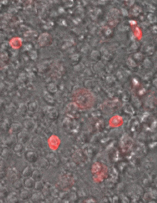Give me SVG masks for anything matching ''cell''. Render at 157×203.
<instances>
[{
	"instance_id": "11",
	"label": "cell",
	"mask_w": 157,
	"mask_h": 203,
	"mask_svg": "<svg viewBox=\"0 0 157 203\" xmlns=\"http://www.w3.org/2000/svg\"><path fill=\"white\" fill-rule=\"evenodd\" d=\"M24 147L22 144H17L14 147V151L17 153H21L23 151Z\"/></svg>"
},
{
	"instance_id": "6",
	"label": "cell",
	"mask_w": 157,
	"mask_h": 203,
	"mask_svg": "<svg viewBox=\"0 0 157 203\" xmlns=\"http://www.w3.org/2000/svg\"><path fill=\"white\" fill-rule=\"evenodd\" d=\"M25 187L28 189L32 188L34 185V182L32 179H28L25 180L24 182Z\"/></svg>"
},
{
	"instance_id": "7",
	"label": "cell",
	"mask_w": 157,
	"mask_h": 203,
	"mask_svg": "<svg viewBox=\"0 0 157 203\" xmlns=\"http://www.w3.org/2000/svg\"><path fill=\"white\" fill-rule=\"evenodd\" d=\"M8 195V191L6 188L0 184V197L4 198Z\"/></svg>"
},
{
	"instance_id": "5",
	"label": "cell",
	"mask_w": 157,
	"mask_h": 203,
	"mask_svg": "<svg viewBox=\"0 0 157 203\" xmlns=\"http://www.w3.org/2000/svg\"><path fill=\"white\" fill-rule=\"evenodd\" d=\"M37 158L36 154L33 152H30L26 154V159L30 162H33L34 160L36 161Z\"/></svg>"
},
{
	"instance_id": "9",
	"label": "cell",
	"mask_w": 157,
	"mask_h": 203,
	"mask_svg": "<svg viewBox=\"0 0 157 203\" xmlns=\"http://www.w3.org/2000/svg\"><path fill=\"white\" fill-rule=\"evenodd\" d=\"M32 173V169L30 167H27L26 168H25L24 171L23 172V176L26 177H29L30 176H31Z\"/></svg>"
},
{
	"instance_id": "16",
	"label": "cell",
	"mask_w": 157,
	"mask_h": 203,
	"mask_svg": "<svg viewBox=\"0 0 157 203\" xmlns=\"http://www.w3.org/2000/svg\"><path fill=\"white\" fill-rule=\"evenodd\" d=\"M111 30H108V31H107V32H106V33H107V34H109V33H111Z\"/></svg>"
},
{
	"instance_id": "1",
	"label": "cell",
	"mask_w": 157,
	"mask_h": 203,
	"mask_svg": "<svg viewBox=\"0 0 157 203\" xmlns=\"http://www.w3.org/2000/svg\"><path fill=\"white\" fill-rule=\"evenodd\" d=\"M92 172L95 174L94 175H96L94 179H98L99 181L104 179L106 177V168L99 163H96L94 165L93 169H92Z\"/></svg>"
},
{
	"instance_id": "10",
	"label": "cell",
	"mask_w": 157,
	"mask_h": 203,
	"mask_svg": "<svg viewBox=\"0 0 157 203\" xmlns=\"http://www.w3.org/2000/svg\"><path fill=\"white\" fill-rule=\"evenodd\" d=\"M7 172L6 168L3 165H0V179L3 178L6 175Z\"/></svg>"
},
{
	"instance_id": "2",
	"label": "cell",
	"mask_w": 157,
	"mask_h": 203,
	"mask_svg": "<svg viewBox=\"0 0 157 203\" xmlns=\"http://www.w3.org/2000/svg\"><path fill=\"white\" fill-rule=\"evenodd\" d=\"M78 96H77V103L78 104H81L84 106V102H86V104H88L90 101V99L91 100V97L89 96V93L86 92H82L79 93Z\"/></svg>"
},
{
	"instance_id": "13",
	"label": "cell",
	"mask_w": 157,
	"mask_h": 203,
	"mask_svg": "<svg viewBox=\"0 0 157 203\" xmlns=\"http://www.w3.org/2000/svg\"><path fill=\"white\" fill-rule=\"evenodd\" d=\"M112 125H113V126L114 127H116V126H119V125H120V120L118 119H114L113 120H112Z\"/></svg>"
},
{
	"instance_id": "12",
	"label": "cell",
	"mask_w": 157,
	"mask_h": 203,
	"mask_svg": "<svg viewBox=\"0 0 157 203\" xmlns=\"http://www.w3.org/2000/svg\"><path fill=\"white\" fill-rule=\"evenodd\" d=\"M14 187L16 189H20L23 187V183L21 181L17 180L14 183Z\"/></svg>"
},
{
	"instance_id": "14",
	"label": "cell",
	"mask_w": 157,
	"mask_h": 203,
	"mask_svg": "<svg viewBox=\"0 0 157 203\" xmlns=\"http://www.w3.org/2000/svg\"><path fill=\"white\" fill-rule=\"evenodd\" d=\"M135 56H137V57H136L137 59H141L140 57H139V56L142 57L141 54H136V55H135Z\"/></svg>"
},
{
	"instance_id": "15",
	"label": "cell",
	"mask_w": 157,
	"mask_h": 203,
	"mask_svg": "<svg viewBox=\"0 0 157 203\" xmlns=\"http://www.w3.org/2000/svg\"><path fill=\"white\" fill-rule=\"evenodd\" d=\"M123 14L124 15H128V13H127V11L126 10H123Z\"/></svg>"
},
{
	"instance_id": "4",
	"label": "cell",
	"mask_w": 157,
	"mask_h": 203,
	"mask_svg": "<svg viewBox=\"0 0 157 203\" xmlns=\"http://www.w3.org/2000/svg\"><path fill=\"white\" fill-rule=\"evenodd\" d=\"M8 200L10 203H16L18 202V198L17 195L15 193H11L8 196Z\"/></svg>"
},
{
	"instance_id": "8",
	"label": "cell",
	"mask_w": 157,
	"mask_h": 203,
	"mask_svg": "<svg viewBox=\"0 0 157 203\" xmlns=\"http://www.w3.org/2000/svg\"><path fill=\"white\" fill-rule=\"evenodd\" d=\"M20 197L23 200H26L30 197V193L26 190H23L22 191L21 194H20Z\"/></svg>"
},
{
	"instance_id": "3",
	"label": "cell",
	"mask_w": 157,
	"mask_h": 203,
	"mask_svg": "<svg viewBox=\"0 0 157 203\" xmlns=\"http://www.w3.org/2000/svg\"><path fill=\"white\" fill-rule=\"evenodd\" d=\"M29 138V135L26 132H20L18 135V139L22 144L26 143Z\"/></svg>"
}]
</instances>
